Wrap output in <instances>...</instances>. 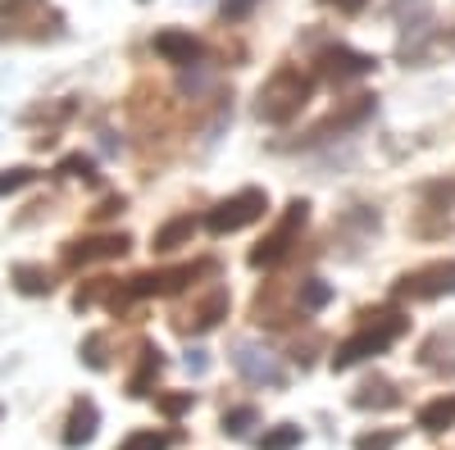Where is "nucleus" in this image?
I'll use <instances>...</instances> for the list:
<instances>
[{"instance_id": "nucleus-1", "label": "nucleus", "mask_w": 455, "mask_h": 450, "mask_svg": "<svg viewBox=\"0 0 455 450\" xmlns=\"http://www.w3.org/2000/svg\"><path fill=\"white\" fill-rule=\"evenodd\" d=\"M310 96V78H300L296 68H283L278 78L259 91V119H269V123H287L300 105H306Z\"/></svg>"}, {"instance_id": "nucleus-2", "label": "nucleus", "mask_w": 455, "mask_h": 450, "mask_svg": "<svg viewBox=\"0 0 455 450\" xmlns=\"http://www.w3.org/2000/svg\"><path fill=\"white\" fill-rule=\"evenodd\" d=\"M264 209H269V196L255 192V186H246V192L228 196L223 205H214V209H210L205 228H210V233H219V237H223V233H237V228H246V223L264 218Z\"/></svg>"}, {"instance_id": "nucleus-3", "label": "nucleus", "mask_w": 455, "mask_h": 450, "mask_svg": "<svg viewBox=\"0 0 455 450\" xmlns=\"http://www.w3.org/2000/svg\"><path fill=\"white\" fill-rule=\"evenodd\" d=\"M405 332V319H383L378 328H364V332H355L351 342H341L337 346V355H332V368H351V364H360L364 355H378V351H387L396 336Z\"/></svg>"}, {"instance_id": "nucleus-4", "label": "nucleus", "mask_w": 455, "mask_h": 450, "mask_svg": "<svg viewBox=\"0 0 455 450\" xmlns=\"http://www.w3.org/2000/svg\"><path fill=\"white\" fill-rule=\"evenodd\" d=\"M300 223H306V205L296 201V205L287 209V218L278 223V233H274L269 241H259V250L251 255V264H255V269H269V264H278V259L287 255V246H291V233L300 228Z\"/></svg>"}, {"instance_id": "nucleus-5", "label": "nucleus", "mask_w": 455, "mask_h": 450, "mask_svg": "<svg viewBox=\"0 0 455 450\" xmlns=\"http://www.w3.org/2000/svg\"><path fill=\"white\" fill-rule=\"evenodd\" d=\"M233 364H237L242 378H251V383H269V387H283V383H287V373L278 368V359H274L269 351L237 346V351H233Z\"/></svg>"}, {"instance_id": "nucleus-6", "label": "nucleus", "mask_w": 455, "mask_h": 450, "mask_svg": "<svg viewBox=\"0 0 455 450\" xmlns=\"http://www.w3.org/2000/svg\"><path fill=\"white\" fill-rule=\"evenodd\" d=\"M401 291L419 296V300H433V296L455 291V259H451V264H433V269H424V273L405 278V282H401Z\"/></svg>"}, {"instance_id": "nucleus-7", "label": "nucleus", "mask_w": 455, "mask_h": 450, "mask_svg": "<svg viewBox=\"0 0 455 450\" xmlns=\"http://www.w3.org/2000/svg\"><path fill=\"white\" fill-rule=\"evenodd\" d=\"M156 55L169 59V64H192L201 55V42L192 32H160L156 36Z\"/></svg>"}, {"instance_id": "nucleus-8", "label": "nucleus", "mask_w": 455, "mask_h": 450, "mask_svg": "<svg viewBox=\"0 0 455 450\" xmlns=\"http://www.w3.org/2000/svg\"><path fill=\"white\" fill-rule=\"evenodd\" d=\"M128 250V237L119 233V237H92V241H78L68 250V259L73 264H92V259H114V255H124Z\"/></svg>"}, {"instance_id": "nucleus-9", "label": "nucleus", "mask_w": 455, "mask_h": 450, "mask_svg": "<svg viewBox=\"0 0 455 450\" xmlns=\"http://www.w3.org/2000/svg\"><path fill=\"white\" fill-rule=\"evenodd\" d=\"M96 423H100L96 405H92V400H78V405H73V414H68L64 446H83V441H92V437H96Z\"/></svg>"}, {"instance_id": "nucleus-10", "label": "nucleus", "mask_w": 455, "mask_h": 450, "mask_svg": "<svg viewBox=\"0 0 455 450\" xmlns=\"http://www.w3.org/2000/svg\"><path fill=\"white\" fill-rule=\"evenodd\" d=\"M323 59H328V73H337V78H364V73H373V55H360V51H347V46L328 51Z\"/></svg>"}, {"instance_id": "nucleus-11", "label": "nucleus", "mask_w": 455, "mask_h": 450, "mask_svg": "<svg viewBox=\"0 0 455 450\" xmlns=\"http://www.w3.org/2000/svg\"><path fill=\"white\" fill-rule=\"evenodd\" d=\"M451 423H455V396H442V400H433V405L419 409V428L424 432H442Z\"/></svg>"}, {"instance_id": "nucleus-12", "label": "nucleus", "mask_w": 455, "mask_h": 450, "mask_svg": "<svg viewBox=\"0 0 455 450\" xmlns=\"http://www.w3.org/2000/svg\"><path fill=\"white\" fill-rule=\"evenodd\" d=\"M169 441H173L169 432H132L119 450H169Z\"/></svg>"}, {"instance_id": "nucleus-13", "label": "nucleus", "mask_w": 455, "mask_h": 450, "mask_svg": "<svg viewBox=\"0 0 455 450\" xmlns=\"http://www.w3.org/2000/svg\"><path fill=\"white\" fill-rule=\"evenodd\" d=\"M192 228H196L192 218H178V223H169V228H164V233L156 237V246H160V250H173V246H178L182 237H192Z\"/></svg>"}, {"instance_id": "nucleus-14", "label": "nucleus", "mask_w": 455, "mask_h": 450, "mask_svg": "<svg viewBox=\"0 0 455 450\" xmlns=\"http://www.w3.org/2000/svg\"><path fill=\"white\" fill-rule=\"evenodd\" d=\"M291 446H300V428H278L269 437H259V450H291Z\"/></svg>"}, {"instance_id": "nucleus-15", "label": "nucleus", "mask_w": 455, "mask_h": 450, "mask_svg": "<svg viewBox=\"0 0 455 450\" xmlns=\"http://www.w3.org/2000/svg\"><path fill=\"white\" fill-rule=\"evenodd\" d=\"M328 296H332V291H328V287H323L319 278H310L306 287H300V305H310V310H319V305H328Z\"/></svg>"}, {"instance_id": "nucleus-16", "label": "nucleus", "mask_w": 455, "mask_h": 450, "mask_svg": "<svg viewBox=\"0 0 455 450\" xmlns=\"http://www.w3.org/2000/svg\"><path fill=\"white\" fill-rule=\"evenodd\" d=\"M255 423V409H233V414L223 419V432H233V437H242L246 428Z\"/></svg>"}, {"instance_id": "nucleus-17", "label": "nucleus", "mask_w": 455, "mask_h": 450, "mask_svg": "<svg viewBox=\"0 0 455 450\" xmlns=\"http://www.w3.org/2000/svg\"><path fill=\"white\" fill-rule=\"evenodd\" d=\"M14 278H19L23 291H51V278H46V273H36V269H19Z\"/></svg>"}, {"instance_id": "nucleus-18", "label": "nucleus", "mask_w": 455, "mask_h": 450, "mask_svg": "<svg viewBox=\"0 0 455 450\" xmlns=\"http://www.w3.org/2000/svg\"><path fill=\"white\" fill-rule=\"evenodd\" d=\"M223 310H228V296H214V300H210V305L201 310V319H196V328H214Z\"/></svg>"}, {"instance_id": "nucleus-19", "label": "nucleus", "mask_w": 455, "mask_h": 450, "mask_svg": "<svg viewBox=\"0 0 455 450\" xmlns=\"http://www.w3.org/2000/svg\"><path fill=\"white\" fill-rule=\"evenodd\" d=\"M396 446V432H378V437H360L355 450H392Z\"/></svg>"}, {"instance_id": "nucleus-20", "label": "nucleus", "mask_w": 455, "mask_h": 450, "mask_svg": "<svg viewBox=\"0 0 455 450\" xmlns=\"http://www.w3.org/2000/svg\"><path fill=\"white\" fill-rule=\"evenodd\" d=\"M23 182H32V169H10L5 178H0V192H14V186H23Z\"/></svg>"}, {"instance_id": "nucleus-21", "label": "nucleus", "mask_w": 455, "mask_h": 450, "mask_svg": "<svg viewBox=\"0 0 455 450\" xmlns=\"http://www.w3.org/2000/svg\"><path fill=\"white\" fill-rule=\"evenodd\" d=\"M60 169H64V173H73V178H92V164H87L83 155H73V160H64Z\"/></svg>"}, {"instance_id": "nucleus-22", "label": "nucleus", "mask_w": 455, "mask_h": 450, "mask_svg": "<svg viewBox=\"0 0 455 450\" xmlns=\"http://www.w3.org/2000/svg\"><path fill=\"white\" fill-rule=\"evenodd\" d=\"M251 5H255V0H223V14H228V19H237V14H246Z\"/></svg>"}, {"instance_id": "nucleus-23", "label": "nucleus", "mask_w": 455, "mask_h": 450, "mask_svg": "<svg viewBox=\"0 0 455 450\" xmlns=\"http://www.w3.org/2000/svg\"><path fill=\"white\" fill-rule=\"evenodd\" d=\"M187 405H192V391H187V396H173V400H164V414H182Z\"/></svg>"}, {"instance_id": "nucleus-24", "label": "nucleus", "mask_w": 455, "mask_h": 450, "mask_svg": "<svg viewBox=\"0 0 455 450\" xmlns=\"http://www.w3.org/2000/svg\"><path fill=\"white\" fill-rule=\"evenodd\" d=\"M87 364H92V368L105 364V355H100V336H92V342H87Z\"/></svg>"}, {"instance_id": "nucleus-25", "label": "nucleus", "mask_w": 455, "mask_h": 450, "mask_svg": "<svg viewBox=\"0 0 455 450\" xmlns=\"http://www.w3.org/2000/svg\"><path fill=\"white\" fill-rule=\"evenodd\" d=\"M328 5H337L341 14H355V10H364V0H328Z\"/></svg>"}, {"instance_id": "nucleus-26", "label": "nucleus", "mask_w": 455, "mask_h": 450, "mask_svg": "<svg viewBox=\"0 0 455 450\" xmlns=\"http://www.w3.org/2000/svg\"><path fill=\"white\" fill-rule=\"evenodd\" d=\"M187 368H196V373H201V368H205V355H201V351H192V355H187Z\"/></svg>"}]
</instances>
